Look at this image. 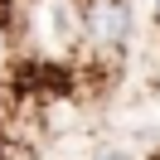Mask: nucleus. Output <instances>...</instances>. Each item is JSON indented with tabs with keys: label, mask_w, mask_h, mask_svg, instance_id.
Returning <instances> with one entry per match:
<instances>
[{
	"label": "nucleus",
	"mask_w": 160,
	"mask_h": 160,
	"mask_svg": "<svg viewBox=\"0 0 160 160\" xmlns=\"http://www.w3.org/2000/svg\"><path fill=\"white\" fill-rule=\"evenodd\" d=\"M150 10H155V29H160V0H155V5H150Z\"/></svg>",
	"instance_id": "obj_3"
},
{
	"label": "nucleus",
	"mask_w": 160,
	"mask_h": 160,
	"mask_svg": "<svg viewBox=\"0 0 160 160\" xmlns=\"http://www.w3.org/2000/svg\"><path fill=\"white\" fill-rule=\"evenodd\" d=\"M92 160H136V155H131V150H97Z\"/></svg>",
	"instance_id": "obj_2"
},
{
	"label": "nucleus",
	"mask_w": 160,
	"mask_h": 160,
	"mask_svg": "<svg viewBox=\"0 0 160 160\" xmlns=\"http://www.w3.org/2000/svg\"><path fill=\"white\" fill-rule=\"evenodd\" d=\"M78 29L97 53H126L131 0H78Z\"/></svg>",
	"instance_id": "obj_1"
}]
</instances>
